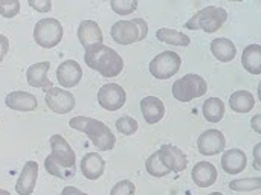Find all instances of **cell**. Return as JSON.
Here are the masks:
<instances>
[{
    "instance_id": "obj_1",
    "label": "cell",
    "mask_w": 261,
    "mask_h": 195,
    "mask_svg": "<svg viewBox=\"0 0 261 195\" xmlns=\"http://www.w3.org/2000/svg\"><path fill=\"white\" fill-rule=\"evenodd\" d=\"M84 61L90 69L96 70L106 78L118 76L124 69V60L121 55L106 44H96L86 49Z\"/></svg>"
},
{
    "instance_id": "obj_2",
    "label": "cell",
    "mask_w": 261,
    "mask_h": 195,
    "mask_svg": "<svg viewBox=\"0 0 261 195\" xmlns=\"http://www.w3.org/2000/svg\"><path fill=\"white\" fill-rule=\"evenodd\" d=\"M69 127L83 131L90 139V142L101 151H110L115 148V134L106 124H102L98 119H92L87 116H75L69 121Z\"/></svg>"
},
{
    "instance_id": "obj_3",
    "label": "cell",
    "mask_w": 261,
    "mask_h": 195,
    "mask_svg": "<svg viewBox=\"0 0 261 195\" xmlns=\"http://www.w3.org/2000/svg\"><path fill=\"white\" fill-rule=\"evenodd\" d=\"M226 20H228L226 9L219 8V6H206L200 9L196 15H193L185 23V27L191 31L202 29L208 34H213V32H217L225 24Z\"/></svg>"
},
{
    "instance_id": "obj_4",
    "label": "cell",
    "mask_w": 261,
    "mask_h": 195,
    "mask_svg": "<svg viewBox=\"0 0 261 195\" xmlns=\"http://www.w3.org/2000/svg\"><path fill=\"white\" fill-rule=\"evenodd\" d=\"M112 38L115 43L127 46L136 41H142L148 34V24L142 18L135 20H119L112 26Z\"/></svg>"
},
{
    "instance_id": "obj_5",
    "label": "cell",
    "mask_w": 261,
    "mask_h": 195,
    "mask_svg": "<svg viewBox=\"0 0 261 195\" xmlns=\"http://www.w3.org/2000/svg\"><path fill=\"white\" fill-rule=\"evenodd\" d=\"M208 92L206 81L196 73H188L173 84V96L180 102H190Z\"/></svg>"
},
{
    "instance_id": "obj_6",
    "label": "cell",
    "mask_w": 261,
    "mask_h": 195,
    "mask_svg": "<svg viewBox=\"0 0 261 195\" xmlns=\"http://www.w3.org/2000/svg\"><path fill=\"white\" fill-rule=\"evenodd\" d=\"M34 40L43 49H52L63 40V26L55 18H41L34 27Z\"/></svg>"
},
{
    "instance_id": "obj_7",
    "label": "cell",
    "mask_w": 261,
    "mask_h": 195,
    "mask_svg": "<svg viewBox=\"0 0 261 195\" xmlns=\"http://www.w3.org/2000/svg\"><path fill=\"white\" fill-rule=\"evenodd\" d=\"M180 64H182V58L179 53L173 50H165L151 60L150 73L156 79H170L179 72Z\"/></svg>"
},
{
    "instance_id": "obj_8",
    "label": "cell",
    "mask_w": 261,
    "mask_h": 195,
    "mask_svg": "<svg viewBox=\"0 0 261 195\" xmlns=\"http://www.w3.org/2000/svg\"><path fill=\"white\" fill-rule=\"evenodd\" d=\"M125 101V90L119 84H104L98 92V102L107 112H116L122 108Z\"/></svg>"
},
{
    "instance_id": "obj_9",
    "label": "cell",
    "mask_w": 261,
    "mask_h": 195,
    "mask_svg": "<svg viewBox=\"0 0 261 195\" xmlns=\"http://www.w3.org/2000/svg\"><path fill=\"white\" fill-rule=\"evenodd\" d=\"M44 101L47 107L57 115H67L75 108V98L70 92L61 87H52L46 92Z\"/></svg>"
},
{
    "instance_id": "obj_10",
    "label": "cell",
    "mask_w": 261,
    "mask_h": 195,
    "mask_svg": "<svg viewBox=\"0 0 261 195\" xmlns=\"http://www.w3.org/2000/svg\"><path fill=\"white\" fill-rule=\"evenodd\" d=\"M226 139L220 130H206L197 141V148L203 156H216L225 151Z\"/></svg>"
},
{
    "instance_id": "obj_11",
    "label": "cell",
    "mask_w": 261,
    "mask_h": 195,
    "mask_svg": "<svg viewBox=\"0 0 261 195\" xmlns=\"http://www.w3.org/2000/svg\"><path fill=\"white\" fill-rule=\"evenodd\" d=\"M159 157L164 163V166L170 173H182L188 166V157L184 154L182 150L173 145H164L161 150H158Z\"/></svg>"
},
{
    "instance_id": "obj_12",
    "label": "cell",
    "mask_w": 261,
    "mask_h": 195,
    "mask_svg": "<svg viewBox=\"0 0 261 195\" xmlns=\"http://www.w3.org/2000/svg\"><path fill=\"white\" fill-rule=\"evenodd\" d=\"M50 148H52L50 156L57 162H60L66 168H75V165H76V156H75L72 147L69 145V142L63 136L54 134L50 137Z\"/></svg>"
},
{
    "instance_id": "obj_13",
    "label": "cell",
    "mask_w": 261,
    "mask_h": 195,
    "mask_svg": "<svg viewBox=\"0 0 261 195\" xmlns=\"http://www.w3.org/2000/svg\"><path fill=\"white\" fill-rule=\"evenodd\" d=\"M83 78V69L81 66L73 61V60H66L63 61L58 69H57V79H58V84L66 90V89H70V87H75L80 84Z\"/></svg>"
},
{
    "instance_id": "obj_14",
    "label": "cell",
    "mask_w": 261,
    "mask_h": 195,
    "mask_svg": "<svg viewBox=\"0 0 261 195\" xmlns=\"http://www.w3.org/2000/svg\"><path fill=\"white\" fill-rule=\"evenodd\" d=\"M38 179V163L34 160H29L24 163L20 177L15 183V191L18 195H31L35 189Z\"/></svg>"
},
{
    "instance_id": "obj_15",
    "label": "cell",
    "mask_w": 261,
    "mask_h": 195,
    "mask_svg": "<svg viewBox=\"0 0 261 195\" xmlns=\"http://www.w3.org/2000/svg\"><path fill=\"white\" fill-rule=\"evenodd\" d=\"M78 40L83 47L89 49L96 44H102L104 35L99 24L93 20H83L78 26Z\"/></svg>"
},
{
    "instance_id": "obj_16",
    "label": "cell",
    "mask_w": 261,
    "mask_h": 195,
    "mask_svg": "<svg viewBox=\"0 0 261 195\" xmlns=\"http://www.w3.org/2000/svg\"><path fill=\"white\" fill-rule=\"evenodd\" d=\"M50 67L49 61H41V63H35L32 66H29L28 72H26V79L28 84L31 87L35 89H43L44 92H47L49 89H52V82L47 79V70Z\"/></svg>"
},
{
    "instance_id": "obj_17",
    "label": "cell",
    "mask_w": 261,
    "mask_h": 195,
    "mask_svg": "<svg viewBox=\"0 0 261 195\" xmlns=\"http://www.w3.org/2000/svg\"><path fill=\"white\" fill-rule=\"evenodd\" d=\"M141 112H142L145 122H148L150 125H154L164 119L165 105L156 96H145L141 99Z\"/></svg>"
},
{
    "instance_id": "obj_18",
    "label": "cell",
    "mask_w": 261,
    "mask_h": 195,
    "mask_svg": "<svg viewBox=\"0 0 261 195\" xmlns=\"http://www.w3.org/2000/svg\"><path fill=\"white\" fill-rule=\"evenodd\" d=\"M80 170L87 180H98L106 170V162L98 153H87L80 163Z\"/></svg>"
},
{
    "instance_id": "obj_19",
    "label": "cell",
    "mask_w": 261,
    "mask_h": 195,
    "mask_svg": "<svg viewBox=\"0 0 261 195\" xmlns=\"http://www.w3.org/2000/svg\"><path fill=\"white\" fill-rule=\"evenodd\" d=\"M191 177L197 186L210 188L216 183L219 173H217V168L211 162H199L194 165V168L191 171Z\"/></svg>"
},
{
    "instance_id": "obj_20",
    "label": "cell",
    "mask_w": 261,
    "mask_h": 195,
    "mask_svg": "<svg viewBox=\"0 0 261 195\" xmlns=\"http://www.w3.org/2000/svg\"><path fill=\"white\" fill-rule=\"evenodd\" d=\"M5 104L8 108L15 112H34L38 105L37 98L28 92H11L5 98Z\"/></svg>"
},
{
    "instance_id": "obj_21",
    "label": "cell",
    "mask_w": 261,
    "mask_h": 195,
    "mask_svg": "<svg viewBox=\"0 0 261 195\" xmlns=\"http://www.w3.org/2000/svg\"><path fill=\"white\" fill-rule=\"evenodd\" d=\"M248 166V157L242 150H228L225 151L223 157H222V168L231 174H240L245 171V168Z\"/></svg>"
},
{
    "instance_id": "obj_22",
    "label": "cell",
    "mask_w": 261,
    "mask_h": 195,
    "mask_svg": "<svg viewBox=\"0 0 261 195\" xmlns=\"http://www.w3.org/2000/svg\"><path fill=\"white\" fill-rule=\"evenodd\" d=\"M211 52L222 63H229L237 55V49L229 38H214L211 43Z\"/></svg>"
},
{
    "instance_id": "obj_23",
    "label": "cell",
    "mask_w": 261,
    "mask_h": 195,
    "mask_svg": "<svg viewBox=\"0 0 261 195\" xmlns=\"http://www.w3.org/2000/svg\"><path fill=\"white\" fill-rule=\"evenodd\" d=\"M242 64L245 70H248L252 75L261 73V46L260 44H249L245 47L242 55Z\"/></svg>"
},
{
    "instance_id": "obj_24",
    "label": "cell",
    "mask_w": 261,
    "mask_h": 195,
    "mask_svg": "<svg viewBox=\"0 0 261 195\" xmlns=\"http://www.w3.org/2000/svg\"><path fill=\"white\" fill-rule=\"evenodd\" d=\"M229 105L237 113H249L255 105V96L248 90L234 92L229 98Z\"/></svg>"
},
{
    "instance_id": "obj_25",
    "label": "cell",
    "mask_w": 261,
    "mask_h": 195,
    "mask_svg": "<svg viewBox=\"0 0 261 195\" xmlns=\"http://www.w3.org/2000/svg\"><path fill=\"white\" fill-rule=\"evenodd\" d=\"M225 112H226L225 102L222 99H219V98H208L203 102V107H202L203 118L208 122H213V124L220 122L225 118Z\"/></svg>"
},
{
    "instance_id": "obj_26",
    "label": "cell",
    "mask_w": 261,
    "mask_h": 195,
    "mask_svg": "<svg viewBox=\"0 0 261 195\" xmlns=\"http://www.w3.org/2000/svg\"><path fill=\"white\" fill-rule=\"evenodd\" d=\"M156 37L159 41L171 44V46H182L187 47L191 43V38L188 35H185L184 32L174 31V29H168V27H162L156 32Z\"/></svg>"
},
{
    "instance_id": "obj_27",
    "label": "cell",
    "mask_w": 261,
    "mask_h": 195,
    "mask_svg": "<svg viewBox=\"0 0 261 195\" xmlns=\"http://www.w3.org/2000/svg\"><path fill=\"white\" fill-rule=\"evenodd\" d=\"M44 168H46V171L50 176L58 177V179H63V180H67V179H70V177L75 176V168H66L64 165H61L60 162H57L50 154L44 160Z\"/></svg>"
},
{
    "instance_id": "obj_28",
    "label": "cell",
    "mask_w": 261,
    "mask_h": 195,
    "mask_svg": "<svg viewBox=\"0 0 261 195\" xmlns=\"http://www.w3.org/2000/svg\"><path fill=\"white\" fill-rule=\"evenodd\" d=\"M145 168H147V173H148L150 176L158 177V179L165 177V176H168V174H170V171L164 166V163H162V160H161V157H159V153H158V151H154V153L147 159V162H145Z\"/></svg>"
},
{
    "instance_id": "obj_29",
    "label": "cell",
    "mask_w": 261,
    "mask_h": 195,
    "mask_svg": "<svg viewBox=\"0 0 261 195\" xmlns=\"http://www.w3.org/2000/svg\"><path fill=\"white\" fill-rule=\"evenodd\" d=\"M261 188L260 177H248V179H239L232 180L229 183V189L236 192H251V191H258Z\"/></svg>"
},
{
    "instance_id": "obj_30",
    "label": "cell",
    "mask_w": 261,
    "mask_h": 195,
    "mask_svg": "<svg viewBox=\"0 0 261 195\" xmlns=\"http://www.w3.org/2000/svg\"><path fill=\"white\" fill-rule=\"evenodd\" d=\"M110 6L119 15H128L136 11L138 2L136 0H112Z\"/></svg>"
},
{
    "instance_id": "obj_31",
    "label": "cell",
    "mask_w": 261,
    "mask_h": 195,
    "mask_svg": "<svg viewBox=\"0 0 261 195\" xmlns=\"http://www.w3.org/2000/svg\"><path fill=\"white\" fill-rule=\"evenodd\" d=\"M116 130L124 136H132L138 131V122L130 116H122L116 121Z\"/></svg>"
},
{
    "instance_id": "obj_32",
    "label": "cell",
    "mask_w": 261,
    "mask_h": 195,
    "mask_svg": "<svg viewBox=\"0 0 261 195\" xmlns=\"http://www.w3.org/2000/svg\"><path fill=\"white\" fill-rule=\"evenodd\" d=\"M20 11V2H0V15L5 18H12Z\"/></svg>"
},
{
    "instance_id": "obj_33",
    "label": "cell",
    "mask_w": 261,
    "mask_h": 195,
    "mask_svg": "<svg viewBox=\"0 0 261 195\" xmlns=\"http://www.w3.org/2000/svg\"><path fill=\"white\" fill-rule=\"evenodd\" d=\"M135 191L136 188L130 180H121L112 188L110 195H135Z\"/></svg>"
},
{
    "instance_id": "obj_34",
    "label": "cell",
    "mask_w": 261,
    "mask_h": 195,
    "mask_svg": "<svg viewBox=\"0 0 261 195\" xmlns=\"http://www.w3.org/2000/svg\"><path fill=\"white\" fill-rule=\"evenodd\" d=\"M28 3L37 12H49L52 9V2L50 0H29Z\"/></svg>"
},
{
    "instance_id": "obj_35",
    "label": "cell",
    "mask_w": 261,
    "mask_h": 195,
    "mask_svg": "<svg viewBox=\"0 0 261 195\" xmlns=\"http://www.w3.org/2000/svg\"><path fill=\"white\" fill-rule=\"evenodd\" d=\"M8 49H9V40H8V37L0 34V63L3 61L5 55L8 53Z\"/></svg>"
},
{
    "instance_id": "obj_36",
    "label": "cell",
    "mask_w": 261,
    "mask_h": 195,
    "mask_svg": "<svg viewBox=\"0 0 261 195\" xmlns=\"http://www.w3.org/2000/svg\"><path fill=\"white\" fill-rule=\"evenodd\" d=\"M260 150H261V144H257L255 148H254V168L257 171H261V165H260Z\"/></svg>"
},
{
    "instance_id": "obj_37",
    "label": "cell",
    "mask_w": 261,
    "mask_h": 195,
    "mask_svg": "<svg viewBox=\"0 0 261 195\" xmlns=\"http://www.w3.org/2000/svg\"><path fill=\"white\" fill-rule=\"evenodd\" d=\"M251 125H252V128H254L255 133L261 134V115H255V116L252 118Z\"/></svg>"
},
{
    "instance_id": "obj_38",
    "label": "cell",
    "mask_w": 261,
    "mask_h": 195,
    "mask_svg": "<svg viewBox=\"0 0 261 195\" xmlns=\"http://www.w3.org/2000/svg\"><path fill=\"white\" fill-rule=\"evenodd\" d=\"M61 195H84V192H81L78 188H75V186H66L64 189H63V192Z\"/></svg>"
},
{
    "instance_id": "obj_39",
    "label": "cell",
    "mask_w": 261,
    "mask_h": 195,
    "mask_svg": "<svg viewBox=\"0 0 261 195\" xmlns=\"http://www.w3.org/2000/svg\"><path fill=\"white\" fill-rule=\"evenodd\" d=\"M0 195H11L8 191H5V189H0Z\"/></svg>"
},
{
    "instance_id": "obj_40",
    "label": "cell",
    "mask_w": 261,
    "mask_h": 195,
    "mask_svg": "<svg viewBox=\"0 0 261 195\" xmlns=\"http://www.w3.org/2000/svg\"><path fill=\"white\" fill-rule=\"evenodd\" d=\"M210 195H223L222 192H213V194H210Z\"/></svg>"
},
{
    "instance_id": "obj_41",
    "label": "cell",
    "mask_w": 261,
    "mask_h": 195,
    "mask_svg": "<svg viewBox=\"0 0 261 195\" xmlns=\"http://www.w3.org/2000/svg\"><path fill=\"white\" fill-rule=\"evenodd\" d=\"M84 195H89V194H84Z\"/></svg>"
}]
</instances>
